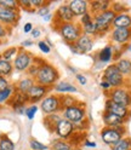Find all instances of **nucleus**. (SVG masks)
<instances>
[{"instance_id":"28","label":"nucleus","mask_w":131,"mask_h":150,"mask_svg":"<svg viewBox=\"0 0 131 150\" xmlns=\"http://www.w3.org/2000/svg\"><path fill=\"white\" fill-rule=\"evenodd\" d=\"M115 65L118 67L119 71L125 76V75H131V61L127 58H121L119 59Z\"/></svg>"},{"instance_id":"42","label":"nucleus","mask_w":131,"mask_h":150,"mask_svg":"<svg viewBox=\"0 0 131 150\" xmlns=\"http://www.w3.org/2000/svg\"><path fill=\"white\" fill-rule=\"evenodd\" d=\"M50 1H46V4L44 5V6H41L40 8H39V10L38 11H36V15H39V16H41V17H45V16H48L49 13H51L50 12Z\"/></svg>"},{"instance_id":"55","label":"nucleus","mask_w":131,"mask_h":150,"mask_svg":"<svg viewBox=\"0 0 131 150\" xmlns=\"http://www.w3.org/2000/svg\"><path fill=\"white\" fill-rule=\"evenodd\" d=\"M1 134H3V133H0V136H1Z\"/></svg>"},{"instance_id":"48","label":"nucleus","mask_w":131,"mask_h":150,"mask_svg":"<svg viewBox=\"0 0 131 150\" xmlns=\"http://www.w3.org/2000/svg\"><path fill=\"white\" fill-rule=\"evenodd\" d=\"M33 24L31 23V22H28V23H26L24 25H23V32L26 33V34H28V33H32V30H33Z\"/></svg>"},{"instance_id":"41","label":"nucleus","mask_w":131,"mask_h":150,"mask_svg":"<svg viewBox=\"0 0 131 150\" xmlns=\"http://www.w3.org/2000/svg\"><path fill=\"white\" fill-rule=\"evenodd\" d=\"M11 29H12V28L5 27L4 24L0 23V40H4V39H6V38L11 34Z\"/></svg>"},{"instance_id":"15","label":"nucleus","mask_w":131,"mask_h":150,"mask_svg":"<svg viewBox=\"0 0 131 150\" xmlns=\"http://www.w3.org/2000/svg\"><path fill=\"white\" fill-rule=\"evenodd\" d=\"M52 87L43 86L35 82V85L31 88V91L28 92V99H29V104H36V103L41 102L45 97H48L50 95V92L52 91Z\"/></svg>"},{"instance_id":"53","label":"nucleus","mask_w":131,"mask_h":150,"mask_svg":"<svg viewBox=\"0 0 131 150\" xmlns=\"http://www.w3.org/2000/svg\"><path fill=\"white\" fill-rule=\"evenodd\" d=\"M126 50H127V51H130V52H131V41H130V42H129V44H127V47H126Z\"/></svg>"},{"instance_id":"20","label":"nucleus","mask_w":131,"mask_h":150,"mask_svg":"<svg viewBox=\"0 0 131 150\" xmlns=\"http://www.w3.org/2000/svg\"><path fill=\"white\" fill-rule=\"evenodd\" d=\"M102 119H103V122L107 127H119V126H124V124L126 121L124 119L119 117L118 115H114L112 112L108 111H103V115H102Z\"/></svg>"},{"instance_id":"12","label":"nucleus","mask_w":131,"mask_h":150,"mask_svg":"<svg viewBox=\"0 0 131 150\" xmlns=\"http://www.w3.org/2000/svg\"><path fill=\"white\" fill-rule=\"evenodd\" d=\"M68 46H69V49H70V51L73 53L85 54V53H89L90 51H92V49H93V39L89 35L83 34L75 44H72V45H68Z\"/></svg>"},{"instance_id":"5","label":"nucleus","mask_w":131,"mask_h":150,"mask_svg":"<svg viewBox=\"0 0 131 150\" xmlns=\"http://www.w3.org/2000/svg\"><path fill=\"white\" fill-rule=\"evenodd\" d=\"M34 54L29 51H27L26 49L23 47H20L18 50V53L15 57L12 64H14V69L18 73H23V71H27L29 69V67L33 64L34 62Z\"/></svg>"},{"instance_id":"10","label":"nucleus","mask_w":131,"mask_h":150,"mask_svg":"<svg viewBox=\"0 0 131 150\" xmlns=\"http://www.w3.org/2000/svg\"><path fill=\"white\" fill-rule=\"evenodd\" d=\"M72 22H75V16L73 15L72 10L69 8L68 3L62 4L53 15L55 27H57L60 24H64V23H72Z\"/></svg>"},{"instance_id":"37","label":"nucleus","mask_w":131,"mask_h":150,"mask_svg":"<svg viewBox=\"0 0 131 150\" xmlns=\"http://www.w3.org/2000/svg\"><path fill=\"white\" fill-rule=\"evenodd\" d=\"M38 110H39V107H38V105H35V104L29 105V107H27V109H26V114H24V115L27 116L28 120H33L34 116L36 115V112H38Z\"/></svg>"},{"instance_id":"32","label":"nucleus","mask_w":131,"mask_h":150,"mask_svg":"<svg viewBox=\"0 0 131 150\" xmlns=\"http://www.w3.org/2000/svg\"><path fill=\"white\" fill-rule=\"evenodd\" d=\"M81 29H83V34L89 35V36H98L97 34V27L95 22H90L85 25H81Z\"/></svg>"},{"instance_id":"13","label":"nucleus","mask_w":131,"mask_h":150,"mask_svg":"<svg viewBox=\"0 0 131 150\" xmlns=\"http://www.w3.org/2000/svg\"><path fill=\"white\" fill-rule=\"evenodd\" d=\"M57 138L60 139H63V140H69L73 134L75 133V127H74V124L69 122L68 120L66 119H61L57 125H56V128H55V132H53Z\"/></svg>"},{"instance_id":"30","label":"nucleus","mask_w":131,"mask_h":150,"mask_svg":"<svg viewBox=\"0 0 131 150\" xmlns=\"http://www.w3.org/2000/svg\"><path fill=\"white\" fill-rule=\"evenodd\" d=\"M112 150H131V138L123 137L117 144L112 146Z\"/></svg>"},{"instance_id":"2","label":"nucleus","mask_w":131,"mask_h":150,"mask_svg":"<svg viewBox=\"0 0 131 150\" xmlns=\"http://www.w3.org/2000/svg\"><path fill=\"white\" fill-rule=\"evenodd\" d=\"M55 30L58 32V34L62 38V40L67 45L75 44L79 38L83 35L81 25H80V23H77V22L60 24L55 28Z\"/></svg>"},{"instance_id":"35","label":"nucleus","mask_w":131,"mask_h":150,"mask_svg":"<svg viewBox=\"0 0 131 150\" xmlns=\"http://www.w3.org/2000/svg\"><path fill=\"white\" fill-rule=\"evenodd\" d=\"M61 97V105H62V110L68 108V107H72L74 104H77V99L72 97V96H60Z\"/></svg>"},{"instance_id":"7","label":"nucleus","mask_w":131,"mask_h":150,"mask_svg":"<svg viewBox=\"0 0 131 150\" xmlns=\"http://www.w3.org/2000/svg\"><path fill=\"white\" fill-rule=\"evenodd\" d=\"M62 117L68 120L69 122L77 125L79 122H81L83 120L86 119V111H85V107L84 104H74L72 107H68L62 110Z\"/></svg>"},{"instance_id":"52","label":"nucleus","mask_w":131,"mask_h":150,"mask_svg":"<svg viewBox=\"0 0 131 150\" xmlns=\"http://www.w3.org/2000/svg\"><path fill=\"white\" fill-rule=\"evenodd\" d=\"M67 68H68V69H69L72 73H74V74H78V73H77V69H74V68L72 67V65H67Z\"/></svg>"},{"instance_id":"44","label":"nucleus","mask_w":131,"mask_h":150,"mask_svg":"<svg viewBox=\"0 0 131 150\" xmlns=\"http://www.w3.org/2000/svg\"><path fill=\"white\" fill-rule=\"evenodd\" d=\"M10 85H11V83L9 82L7 78H4V76H1V75H0V91H3V90H5V88H7Z\"/></svg>"},{"instance_id":"50","label":"nucleus","mask_w":131,"mask_h":150,"mask_svg":"<svg viewBox=\"0 0 131 150\" xmlns=\"http://www.w3.org/2000/svg\"><path fill=\"white\" fill-rule=\"evenodd\" d=\"M34 45V42L32 41V40H26V41H23L22 44H21V46L24 49V47H31V46H33Z\"/></svg>"},{"instance_id":"39","label":"nucleus","mask_w":131,"mask_h":150,"mask_svg":"<svg viewBox=\"0 0 131 150\" xmlns=\"http://www.w3.org/2000/svg\"><path fill=\"white\" fill-rule=\"evenodd\" d=\"M18 6H20V10H24L27 12H34L29 0H18Z\"/></svg>"},{"instance_id":"38","label":"nucleus","mask_w":131,"mask_h":150,"mask_svg":"<svg viewBox=\"0 0 131 150\" xmlns=\"http://www.w3.org/2000/svg\"><path fill=\"white\" fill-rule=\"evenodd\" d=\"M110 10H113V11L118 15V13H125V12H127V11H129V8L125 7L121 3H112Z\"/></svg>"},{"instance_id":"51","label":"nucleus","mask_w":131,"mask_h":150,"mask_svg":"<svg viewBox=\"0 0 131 150\" xmlns=\"http://www.w3.org/2000/svg\"><path fill=\"white\" fill-rule=\"evenodd\" d=\"M43 20H44L45 22H51V21H53V13H49L48 16L43 17Z\"/></svg>"},{"instance_id":"17","label":"nucleus","mask_w":131,"mask_h":150,"mask_svg":"<svg viewBox=\"0 0 131 150\" xmlns=\"http://www.w3.org/2000/svg\"><path fill=\"white\" fill-rule=\"evenodd\" d=\"M105 111L112 112V114H114V115H118L119 117L124 119L125 121H127V119H129L130 115H131L130 108H125V107H123V105H119V104H117V103L112 102L110 99H107V102H106Z\"/></svg>"},{"instance_id":"29","label":"nucleus","mask_w":131,"mask_h":150,"mask_svg":"<svg viewBox=\"0 0 131 150\" xmlns=\"http://www.w3.org/2000/svg\"><path fill=\"white\" fill-rule=\"evenodd\" d=\"M0 150H15V143L7 134L0 136Z\"/></svg>"},{"instance_id":"26","label":"nucleus","mask_w":131,"mask_h":150,"mask_svg":"<svg viewBox=\"0 0 131 150\" xmlns=\"http://www.w3.org/2000/svg\"><path fill=\"white\" fill-rule=\"evenodd\" d=\"M62 119V114H51V115H46L44 117V125L45 127L49 129V132H55V128L57 122Z\"/></svg>"},{"instance_id":"16","label":"nucleus","mask_w":131,"mask_h":150,"mask_svg":"<svg viewBox=\"0 0 131 150\" xmlns=\"http://www.w3.org/2000/svg\"><path fill=\"white\" fill-rule=\"evenodd\" d=\"M110 40L118 45H127L131 41V28H113Z\"/></svg>"},{"instance_id":"24","label":"nucleus","mask_w":131,"mask_h":150,"mask_svg":"<svg viewBox=\"0 0 131 150\" xmlns=\"http://www.w3.org/2000/svg\"><path fill=\"white\" fill-rule=\"evenodd\" d=\"M53 91H56L57 93H64V95L66 93H78V88L73 83L67 82V81L57 82L53 86Z\"/></svg>"},{"instance_id":"14","label":"nucleus","mask_w":131,"mask_h":150,"mask_svg":"<svg viewBox=\"0 0 131 150\" xmlns=\"http://www.w3.org/2000/svg\"><path fill=\"white\" fill-rule=\"evenodd\" d=\"M20 20H21L20 11H14L4 6H0V23L1 24L9 28H12L18 24Z\"/></svg>"},{"instance_id":"8","label":"nucleus","mask_w":131,"mask_h":150,"mask_svg":"<svg viewBox=\"0 0 131 150\" xmlns=\"http://www.w3.org/2000/svg\"><path fill=\"white\" fill-rule=\"evenodd\" d=\"M108 99L125 108L131 107V90L127 87L112 88L108 92Z\"/></svg>"},{"instance_id":"36","label":"nucleus","mask_w":131,"mask_h":150,"mask_svg":"<svg viewBox=\"0 0 131 150\" xmlns=\"http://www.w3.org/2000/svg\"><path fill=\"white\" fill-rule=\"evenodd\" d=\"M29 145H31L32 150H49L50 149L46 144H43L41 142H39V140H36V139H31Z\"/></svg>"},{"instance_id":"49","label":"nucleus","mask_w":131,"mask_h":150,"mask_svg":"<svg viewBox=\"0 0 131 150\" xmlns=\"http://www.w3.org/2000/svg\"><path fill=\"white\" fill-rule=\"evenodd\" d=\"M83 143H84V145H85L86 148H96L97 146L96 142H92V140H89V139H85Z\"/></svg>"},{"instance_id":"34","label":"nucleus","mask_w":131,"mask_h":150,"mask_svg":"<svg viewBox=\"0 0 131 150\" xmlns=\"http://www.w3.org/2000/svg\"><path fill=\"white\" fill-rule=\"evenodd\" d=\"M0 6H4L6 8L14 10V11H20L18 0H0Z\"/></svg>"},{"instance_id":"47","label":"nucleus","mask_w":131,"mask_h":150,"mask_svg":"<svg viewBox=\"0 0 131 150\" xmlns=\"http://www.w3.org/2000/svg\"><path fill=\"white\" fill-rule=\"evenodd\" d=\"M100 86H101L102 90H103V91H107V92H109V91L112 90V86L109 85L107 81H105V80H102V81L100 82Z\"/></svg>"},{"instance_id":"3","label":"nucleus","mask_w":131,"mask_h":150,"mask_svg":"<svg viewBox=\"0 0 131 150\" xmlns=\"http://www.w3.org/2000/svg\"><path fill=\"white\" fill-rule=\"evenodd\" d=\"M115 16H117V13L113 10H107L105 12H101V13H97L93 16V22L96 23L98 36L105 35L110 30Z\"/></svg>"},{"instance_id":"19","label":"nucleus","mask_w":131,"mask_h":150,"mask_svg":"<svg viewBox=\"0 0 131 150\" xmlns=\"http://www.w3.org/2000/svg\"><path fill=\"white\" fill-rule=\"evenodd\" d=\"M112 1L108 0H96V1H89V11L95 16L97 13L110 10Z\"/></svg>"},{"instance_id":"23","label":"nucleus","mask_w":131,"mask_h":150,"mask_svg":"<svg viewBox=\"0 0 131 150\" xmlns=\"http://www.w3.org/2000/svg\"><path fill=\"white\" fill-rule=\"evenodd\" d=\"M113 28H131V15L127 12L118 13L112 24Z\"/></svg>"},{"instance_id":"40","label":"nucleus","mask_w":131,"mask_h":150,"mask_svg":"<svg viewBox=\"0 0 131 150\" xmlns=\"http://www.w3.org/2000/svg\"><path fill=\"white\" fill-rule=\"evenodd\" d=\"M38 47H39V50L43 52V53H45V54H49L50 52H51V46L46 42L45 40H40L39 42H38Z\"/></svg>"},{"instance_id":"45","label":"nucleus","mask_w":131,"mask_h":150,"mask_svg":"<svg viewBox=\"0 0 131 150\" xmlns=\"http://www.w3.org/2000/svg\"><path fill=\"white\" fill-rule=\"evenodd\" d=\"M75 78H77V80H78V82L80 83V85L81 86H85L86 85V83H88V80H86V78L85 76H84V75L83 74H75Z\"/></svg>"},{"instance_id":"18","label":"nucleus","mask_w":131,"mask_h":150,"mask_svg":"<svg viewBox=\"0 0 131 150\" xmlns=\"http://www.w3.org/2000/svg\"><path fill=\"white\" fill-rule=\"evenodd\" d=\"M68 6L75 17H81L89 11V1L85 0H70L68 1Z\"/></svg>"},{"instance_id":"6","label":"nucleus","mask_w":131,"mask_h":150,"mask_svg":"<svg viewBox=\"0 0 131 150\" xmlns=\"http://www.w3.org/2000/svg\"><path fill=\"white\" fill-rule=\"evenodd\" d=\"M103 80L109 83V85L112 86V88L123 87L124 82H125L124 75L119 71L115 63L114 64H109L108 67H106V69L103 71Z\"/></svg>"},{"instance_id":"43","label":"nucleus","mask_w":131,"mask_h":150,"mask_svg":"<svg viewBox=\"0 0 131 150\" xmlns=\"http://www.w3.org/2000/svg\"><path fill=\"white\" fill-rule=\"evenodd\" d=\"M92 21H93V15L91 12H88V13H85L84 16L80 17L79 23H80V25H85V24H88V23H90Z\"/></svg>"},{"instance_id":"31","label":"nucleus","mask_w":131,"mask_h":150,"mask_svg":"<svg viewBox=\"0 0 131 150\" xmlns=\"http://www.w3.org/2000/svg\"><path fill=\"white\" fill-rule=\"evenodd\" d=\"M15 92V86L14 85H10L7 88L0 91V104H3V103H7L9 100L11 99L12 95Z\"/></svg>"},{"instance_id":"54","label":"nucleus","mask_w":131,"mask_h":150,"mask_svg":"<svg viewBox=\"0 0 131 150\" xmlns=\"http://www.w3.org/2000/svg\"><path fill=\"white\" fill-rule=\"evenodd\" d=\"M0 45H1V40H0Z\"/></svg>"},{"instance_id":"46","label":"nucleus","mask_w":131,"mask_h":150,"mask_svg":"<svg viewBox=\"0 0 131 150\" xmlns=\"http://www.w3.org/2000/svg\"><path fill=\"white\" fill-rule=\"evenodd\" d=\"M32 38H34V39H38V38H40L41 35V29H40V27H36V28H33V30H32Z\"/></svg>"},{"instance_id":"4","label":"nucleus","mask_w":131,"mask_h":150,"mask_svg":"<svg viewBox=\"0 0 131 150\" xmlns=\"http://www.w3.org/2000/svg\"><path fill=\"white\" fill-rule=\"evenodd\" d=\"M125 132H126L125 126H119V127H107V126H105L101 129V139L105 144L113 146L114 144H117L119 140L124 137Z\"/></svg>"},{"instance_id":"27","label":"nucleus","mask_w":131,"mask_h":150,"mask_svg":"<svg viewBox=\"0 0 131 150\" xmlns=\"http://www.w3.org/2000/svg\"><path fill=\"white\" fill-rule=\"evenodd\" d=\"M51 150H73L72 144L68 142V140H63V139H55L51 142Z\"/></svg>"},{"instance_id":"22","label":"nucleus","mask_w":131,"mask_h":150,"mask_svg":"<svg viewBox=\"0 0 131 150\" xmlns=\"http://www.w3.org/2000/svg\"><path fill=\"white\" fill-rule=\"evenodd\" d=\"M96 58L100 61V63L102 64H107L109 63L112 59L114 58V50H113V46L112 45H107L105 46L103 49H101L97 54H96Z\"/></svg>"},{"instance_id":"9","label":"nucleus","mask_w":131,"mask_h":150,"mask_svg":"<svg viewBox=\"0 0 131 150\" xmlns=\"http://www.w3.org/2000/svg\"><path fill=\"white\" fill-rule=\"evenodd\" d=\"M40 109L44 114L51 115V114H58L62 112V105H61V97L58 95H50L45 97L40 102Z\"/></svg>"},{"instance_id":"33","label":"nucleus","mask_w":131,"mask_h":150,"mask_svg":"<svg viewBox=\"0 0 131 150\" xmlns=\"http://www.w3.org/2000/svg\"><path fill=\"white\" fill-rule=\"evenodd\" d=\"M18 50H20V49L15 47V46H12V47H7V49L1 53V57H3L4 59H6V61H10V62H11L12 59H15V57L17 56Z\"/></svg>"},{"instance_id":"21","label":"nucleus","mask_w":131,"mask_h":150,"mask_svg":"<svg viewBox=\"0 0 131 150\" xmlns=\"http://www.w3.org/2000/svg\"><path fill=\"white\" fill-rule=\"evenodd\" d=\"M35 85V80L33 78H29V76H24L22 78L20 81H17L15 83V90L21 92V93H24V95H28V92L31 91V88Z\"/></svg>"},{"instance_id":"11","label":"nucleus","mask_w":131,"mask_h":150,"mask_svg":"<svg viewBox=\"0 0 131 150\" xmlns=\"http://www.w3.org/2000/svg\"><path fill=\"white\" fill-rule=\"evenodd\" d=\"M7 104L15 110V112H17V114H20V115H24L27 104H29L28 95H24V93H21L15 90L14 95H12L11 99L7 102Z\"/></svg>"},{"instance_id":"1","label":"nucleus","mask_w":131,"mask_h":150,"mask_svg":"<svg viewBox=\"0 0 131 150\" xmlns=\"http://www.w3.org/2000/svg\"><path fill=\"white\" fill-rule=\"evenodd\" d=\"M60 79V71L58 69L53 67L52 64L45 62L44 64L40 65V69L38 71L35 76V82L39 83V85H43V86H48V87H52L57 83Z\"/></svg>"},{"instance_id":"25","label":"nucleus","mask_w":131,"mask_h":150,"mask_svg":"<svg viewBox=\"0 0 131 150\" xmlns=\"http://www.w3.org/2000/svg\"><path fill=\"white\" fill-rule=\"evenodd\" d=\"M14 64L12 62L10 61H6L1 57V54H0V75L4 78H9L11 76L12 73H14Z\"/></svg>"}]
</instances>
